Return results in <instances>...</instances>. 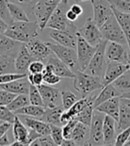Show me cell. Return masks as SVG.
I'll return each mask as SVG.
<instances>
[{
  "instance_id": "obj_55",
  "label": "cell",
  "mask_w": 130,
  "mask_h": 146,
  "mask_svg": "<svg viewBox=\"0 0 130 146\" xmlns=\"http://www.w3.org/2000/svg\"><path fill=\"white\" fill-rule=\"evenodd\" d=\"M66 15H67L68 20H69V21H75L78 19V14H76V13H75L73 11H72L70 8L67 11Z\"/></svg>"
},
{
  "instance_id": "obj_58",
  "label": "cell",
  "mask_w": 130,
  "mask_h": 146,
  "mask_svg": "<svg viewBox=\"0 0 130 146\" xmlns=\"http://www.w3.org/2000/svg\"><path fill=\"white\" fill-rule=\"evenodd\" d=\"M121 98V97H120ZM121 101L124 102V103L130 108V99H127V98H121Z\"/></svg>"
},
{
  "instance_id": "obj_17",
  "label": "cell",
  "mask_w": 130,
  "mask_h": 146,
  "mask_svg": "<svg viewBox=\"0 0 130 146\" xmlns=\"http://www.w3.org/2000/svg\"><path fill=\"white\" fill-rule=\"evenodd\" d=\"M96 96H93V94H91V96L82 97L80 100L77 101L76 103L71 106V108H70L69 110H65L62 115V119H61L62 123L64 125V124H66L70 120L74 119L75 117L85 107L95 103Z\"/></svg>"
},
{
  "instance_id": "obj_36",
  "label": "cell",
  "mask_w": 130,
  "mask_h": 146,
  "mask_svg": "<svg viewBox=\"0 0 130 146\" xmlns=\"http://www.w3.org/2000/svg\"><path fill=\"white\" fill-rule=\"evenodd\" d=\"M29 104H31L29 94H18L12 103L7 105V107L14 112L15 111H17V110L23 108V107H25Z\"/></svg>"
},
{
  "instance_id": "obj_13",
  "label": "cell",
  "mask_w": 130,
  "mask_h": 146,
  "mask_svg": "<svg viewBox=\"0 0 130 146\" xmlns=\"http://www.w3.org/2000/svg\"><path fill=\"white\" fill-rule=\"evenodd\" d=\"M105 54L107 62L115 61L123 63H130V54L127 53L125 46L122 44L108 41Z\"/></svg>"
},
{
  "instance_id": "obj_4",
  "label": "cell",
  "mask_w": 130,
  "mask_h": 146,
  "mask_svg": "<svg viewBox=\"0 0 130 146\" xmlns=\"http://www.w3.org/2000/svg\"><path fill=\"white\" fill-rule=\"evenodd\" d=\"M52 52L62 60L74 73L79 70V64L78 60V53L76 48L62 46L57 43L47 42Z\"/></svg>"
},
{
  "instance_id": "obj_3",
  "label": "cell",
  "mask_w": 130,
  "mask_h": 146,
  "mask_svg": "<svg viewBox=\"0 0 130 146\" xmlns=\"http://www.w3.org/2000/svg\"><path fill=\"white\" fill-rule=\"evenodd\" d=\"M108 44V40L103 39L97 46V49L96 54H94L92 60L90 61L88 67L85 70L86 73L91 75L97 76L102 78L104 75V72L107 66V59H106V46Z\"/></svg>"
},
{
  "instance_id": "obj_1",
  "label": "cell",
  "mask_w": 130,
  "mask_h": 146,
  "mask_svg": "<svg viewBox=\"0 0 130 146\" xmlns=\"http://www.w3.org/2000/svg\"><path fill=\"white\" fill-rule=\"evenodd\" d=\"M40 28L36 21H13L5 31V35L21 43H28L37 38Z\"/></svg>"
},
{
  "instance_id": "obj_26",
  "label": "cell",
  "mask_w": 130,
  "mask_h": 146,
  "mask_svg": "<svg viewBox=\"0 0 130 146\" xmlns=\"http://www.w3.org/2000/svg\"><path fill=\"white\" fill-rule=\"evenodd\" d=\"M89 134L90 127L78 121L72 133L71 139L76 143L77 145H86L89 139Z\"/></svg>"
},
{
  "instance_id": "obj_12",
  "label": "cell",
  "mask_w": 130,
  "mask_h": 146,
  "mask_svg": "<svg viewBox=\"0 0 130 146\" xmlns=\"http://www.w3.org/2000/svg\"><path fill=\"white\" fill-rule=\"evenodd\" d=\"M78 33L92 46H96L101 43V41L103 40L100 27H98L93 18H88L86 20L85 25L80 30H78Z\"/></svg>"
},
{
  "instance_id": "obj_42",
  "label": "cell",
  "mask_w": 130,
  "mask_h": 146,
  "mask_svg": "<svg viewBox=\"0 0 130 146\" xmlns=\"http://www.w3.org/2000/svg\"><path fill=\"white\" fill-rule=\"evenodd\" d=\"M16 118V114L5 105H0V120H4L13 124Z\"/></svg>"
},
{
  "instance_id": "obj_53",
  "label": "cell",
  "mask_w": 130,
  "mask_h": 146,
  "mask_svg": "<svg viewBox=\"0 0 130 146\" xmlns=\"http://www.w3.org/2000/svg\"><path fill=\"white\" fill-rule=\"evenodd\" d=\"M70 8L76 14H78V15H81V14L83 13V8L81 7V5H79L78 4H74L72 5Z\"/></svg>"
},
{
  "instance_id": "obj_59",
  "label": "cell",
  "mask_w": 130,
  "mask_h": 146,
  "mask_svg": "<svg viewBox=\"0 0 130 146\" xmlns=\"http://www.w3.org/2000/svg\"><path fill=\"white\" fill-rule=\"evenodd\" d=\"M85 1H88V0H76L77 3H79V2H85ZM91 1V0H90Z\"/></svg>"
},
{
  "instance_id": "obj_32",
  "label": "cell",
  "mask_w": 130,
  "mask_h": 146,
  "mask_svg": "<svg viewBox=\"0 0 130 146\" xmlns=\"http://www.w3.org/2000/svg\"><path fill=\"white\" fill-rule=\"evenodd\" d=\"M8 8L11 13V16L14 21H30L29 15L23 6H21L16 3L9 1Z\"/></svg>"
},
{
  "instance_id": "obj_39",
  "label": "cell",
  "mask_w": 130,
  "mask_h": 146,
  "mask_svg": "<svg viewBox=\"0 0 130 146\" xmlns=\"http://www.w3.org/2000/svg\"><path fill=\"white\" fill-rule=\"evenodd\" d=\"M9 0H0V17L1 20H4L7 24H12L13 20L11 16V13L8 8Z\"/></svg>"
},
{
  "instance_id": "obj_27",
  "label": "cell",
  "mask_w": 130,
  "mask_h": 146,
  "mask_svg": "<svg viewBox=\"0 0 130 146\" xmlns=\"http://www.w3.org/2000/svg\"><path fill=\"white\" fill-rule=\"evenodd\" d=\"M46 113L42 117V120L50 124V125L55 126H63L62 123V115L65 111L63 106H56L54 108H46Z\"/></svg>"
},
{
  "instance_id": "obj_8",
  "label": "cell",
  "mask_w": 130,
  "mask_h": 146,
  "mask_svg": "<svg viewBox=\"0 0 130 146\" xmlns=\"http://www.w3.org/2000/svg\"><path fill=\"white\" fill-rule=\"evenodd\" d=\"M78 30L73 24V23L65 31L50 29V31H48L49 36L54 41H55V43L60 44V45L62 46L73 47L76 49L78 45Z\"/></svg>"
},
{
  "instance_id": "obj_15",
  "label": "cell",
  "mask_w": 130,
  "mask_h": 146,
  "mask_svg": "<svg viewBox=\"0 0 130 146\" xmlns=\"http://www.w3.org/2000/svg\"><path fill=\"white\" fill-rule=\"evenodd\" d=\"M42 96L44 106L46 108H54L59 105L62 100V92L47 84H42L38 86Z\"/></svg>"
},
{
  "instance_id": "obj_24",
  "label": "cell",
  "mask_w": 130,
  "mask_h": 146,
  "mask_svg": "<svg viewBox=\"0 0 130 146\" xmlns=\"http://www.w3.org/2000/svg\"><path fill=\"white\" fill-rule=\"evenodd\" d=\"M23 44V43L11 38L5 34H1L0 35V54H7L16 57L18 54L13 53V51L19 53Z\"/></svg>"
},
{
  "instance_id": "obj_25",
  "label": "cell",
  "mask_w": 130,
  "mask_h": 146,
  "mask_svg": "<svg viewBox=\"0 0 130 146\" xmlns=\"http://www.w3.org/2000/svg\"><path fill=\"white\" fill-rule=\"evenodd\" d=\"M116 124L117 121L112 117L105 115L103 121V137L104 144L103 145H115L116 142Z\"/></svg>"
},
{
  "instance_id": "obj_51",
  "label": "cell",
  "mask_w": 130,
  "mask_h": 146,
  "mask_svg": "<svg viewBox=\"0 0 130 146\" xmlns=\"http://www.w3.org/2000/svg\"><path fill=\"white\" fill-rule=\"evenodd\" d=\"M28 79L31 85L38 86L44 83V75L43 73H30L28 75Z\"/></svg>"
},
{
  "instance_id": "obj_6",
  "label": "cell",
  "mask_w": 130,
  "mask_h": 146,
  "mask_svg": "<svg viewBox=\"0 0 130 146\" xmlns=\"http://www.w3.org/2000/svg\"><path fill=\"white\" fill-rule=\"evenodd\" d=\"M100 30L103 34V39H106L108 41L117 42L122 44L124 46L127 45V40L126 38V36L123 31H122L117 18L115 17L114 13L100 28Z\"/></svg>"
},
{
  "instance_id": "obj_54",
  "label": "cell",
  "mask_w": 130,
  "mask_h": 146,
  "mask_svg": "<svg viewBox=\"0 0 130 146\" xmlns=\"http://www.w3.org/2000/svg\"><path fill=\"white\" fill-rule=\"evenodd\" d=\"M11 142L8 139V135H7V133L0 136V145L1 146H5V145H11Z\"/></svg>"
},
{
  "instance_id": "obj_5",
  "label": "cell",
  "mask_w": 130,
  "mask_h": 146,
  "mask_svg": "<svg viewBox=\"0 0 130 146\" xmlns=\"http://www.w3.org/2000/svg\"><path fill=\"white\" fill-rule=\"evenodd\" d=\"M62 0H39L33 8V14L39 25L40 31L46 28L48 21Z\"/></svg>"
},
{
  "instance_id": "obj_48",
  "label": "cell",
  "mask_w": 130,
  "mask_h": 146,
  "mask_svg": "<svg viewBox=\"0 0 130 146\" xmlns=\"http://www.w3.org/2000/svg\"><path fill=\"white\" fill-rule=\"evenodd\" d=\"M9 1L20 5L21 6L23 7L25 11L27 10V11H29V13H33L34 6L37 5V3L39 1V0H9Z\"/></svg>"
},
{
  "instance_id": "obj_11",
  "label": "cell",
  "mask_w": 130,
  "mask_h": 146,
  "mask_svg": "<svg viewBox=\"0 0 130 146\" xmlns=\"http://www.w3.org/2000/svg\"><path fill=\"white\" fill-rule=\"evenodd\" d=\"M91 4L94 10L93 19L101 28L113 14L112 6L108 0H91Z\"/></svg>"
},
{
  "instance_id": "obj_37",
  "label": "cell",
  "mask_w": 130,
  "mask_h": 146,
  "mask_svg": "<svg viewBox=\"0 0 130 146\" xmlns=\"http://www.w3.org/2000/svg\"><path fill=\"white\" fill-rule=\"evenodd\" d=\"M29 97H30L31 104L38 105V106H44V102H43L42 96H41L38 86H33V85L31 86L30 93H29Z\"/></svg>"
},
{
  "instance_id": "obj_35",
  "label": "cell",
  "mask_w": 130,
  "mask_h": 146,
  "mask_svg": "<svg viewBox=\"0 0 130 146\" xmlns=\"http://www.w3.org/2000/svg\"><path fill=\"white\" fill-rule=\"evenodd\" d=\"M94 111H95V105H94V104H91L86 107H85L82 111L75 117L74 119L90 127L92 123V119H93Z\"/></svg>"
},
{
  "instance_id": "obj_23",
  "label": "cell",
  "mask_w": 130,
  "mask_h": 146,
  "mask_svg": "<svg viewBox=\"0 0 130 146\" xmlns=\"http://www.w3.org/2000/svg\"><path fill=\"white\" fill-rule=\"evenodd\" d=\"M31 82L29 81L28 77L21 78L19 80H15L13 82H8V83H0V88L9 91L12 93H14L16 94H29L31 89Z\"/></svg>"
},
{
  "instance_id": "obj_30",
  "label": "cell",
  "mask_w": 130,
  "mask_h": 146,
  "mask_svg": "<svg viewBox=\"0 0 130 146\" xmlns=\"http://www.w3.org/2000/svg\"><path fill=\"white\" fill-rule=\"evenodd\" d=\"M46 107L44 106H38L33 104H29L25 107H23L17 111H14L16 115H25L31 117V118H36L41 119L42 117L46 113Z\"/></svg>"
},
{
  "instance_id": "obj_44",
  "label": "cell",
  "mask_w": 130,
  "mask_h": 146,
  "mask_svg": "<svg viewBox=\"0 0 130 146\" xmlns=\"http://www.w3.org/2000/svg\"><path fill=\"white\" fill-rule=\"evenodd\" d=\"M28 75L25 73H18V72H13V73H6V74L0 75V83H8L13 82L15 80H19L21 78H27Z\"/></svg>"
},
{
  "instance_id": "obj_52",
  "label": "cell",
  "mask_w": 130,
  "mask_h": 146,
  "mask_svg": "<svg viewBox=\"0 0 130 146\" xmlns=\"http://www.w3.org/2000/svg\"><path fill=\"white\" fill-rule=\"evenodd\" d=\"M12 125H13V124H12L10 122L4 121V120L0 121V136L8 132V130L11 128Z\"/></svg>"
},
{
  "instance_id": "obj_29",
  "label": "cell",
  "mask_w": 130,
  "mask_h": 146,
  "mask_svg": "<svg viewBox=\"0 0 130 146\" xmlns=\"http://www.w3.org/2000/svg\"><path fill=\"white\" fill-rule=\"evenodd\" d=\"M112 10H113V13L115 17L117 18L122 31H123L126 36V38L127 40V46H128L129 52H130V13L120 12L114 8H112Z\"/></svg>"
},
{
  "instance_id": "obj_60",
  "label": "cell",
  "mask_w": 130,
  "mask_h": 146,
  "mask_svg": "<svg viewBox=\"0 0 130 146\" xmlns=\"http://www.w3.org/2000/svg\"><path fill=\"white\" fill-rule=\"evenodd\" d=\"M125 145H127V146L130 145V139H129V140H128V141H127V142L126 143V144H125Z\"/></svg>"
},
{
  "instance_id": "obj_16",
  "label": "cell",
  "mask_w": 130,
  "mask_h": 146,
  "mask_svg": "<svg viewBox=\"0 0 130 146\" xmlns=\"http://www.w3.org/2000/svg\"><path fill=\"white\" fill-rule=\"evenodd\" d=\"M25 45L29 52L34 57L35 60L43 61L48 58L51 54H53L47 42H43L37 38L31 39L30 42L25 43Z\"/></svg>"
},
{
  "instance_id": "obj_19",
  "label": "cell",
  "mask_w": 130,
  "mask_h": 146,
  "mask_svg": "<svg viewBox=\"0 0 130 146\" xmlns=\"http://www.w3.org/2000/svg\"><path fill=\"white\" fill-rule=\"evenodd\" d=\"M46 68L52 70L55 74L60 76L61 78H73L75 73L72 71L66 64L62 60H60L54 53L49 55L47 58V62L46 64Z\"/></svg>"
},
{
  "instance_id": "obj_40",
  "label": "cell",
  "mask_w": 130,
  "mask_h": 146,
  "mask_svg": "<svg viewBox=\"0 0 130 146\" xmlns=\"http://www.w3.org/2000/svg\"><path fill=\"white\" fill-rule=\"evenodd\" d=\"M112 8L126 13H130V0H108Z\"/></svg>"
},
{
  "instance_id": "obj_9",
  "label": "cell",
  "mask_w": 130,
  "mask_h": 146,
  "mask_svg": "<svg viewBox=\"0 0 130 146\" xmlns=\"http://www.w3.org/2000/svg\"><path fill=\"white\" fill-rule=\"evenodd\" d=\"M105 114L95 109L93 114V119L90 126L89 139L86 145H103V121Z\"/></svg>"
},
{
  "instance_id": "obj_45",
  "label": "cell",
  "mask_w": 130,
  "mask_h": 146,
  "mask_svg": "<svg viewBox=\"0 0 130 146\" xmlns=\"http://www.w3.org/2000/svg\"><path fill=\"white\" fill-rule=\"evenodd\" d=\"M54 146L56 145L54 141L53 140V138L51 135H41L38 138H37L35 141L32 142L31 146Z\"/></svg>"
},
{
  "instance_id": "obj_14",
  "label": "cell",
  "mask_w": 130,
  "mask_h": 146,
  "mask_svg": "<svg viewBox=\"0 0 130 146\" xmlns=\"http://www.w3.org/2000/svg\"><path fill=\"white\" fill-rule=\"evenodd\" d=\"M130 70V63H123L119 62L111 61L107 62V66L103 77V86L109 85L116 80L121 75Z\"/></svg>"
},
{
  "instance_id": "obj_61",
  "label": "cell",
  "mask_w": 130,
  "mask_h": 146,
  "mask_svg": "<svg viewBox=\"0 0 130 146\" xmlns=\"http://www.w3.org/2000/svg\"><path fill=\"white\" fill-rule=\"evenodd\" d=\"M129 139H130V138H129Z\"/></svg>"
},
{
  "instance_id": "obj_56",
  "label": "cell",
  "mask_w": 130,
  "mask_h": 146,
  "mask_svg": "<svg viewBox=\"0 0 130 146\" xmlns=\"http://www.w3.org/2000/svg\"><path fill=\"white\" fill-rule=\"evenodd\" d=\"M8 27H9V24H7L4 20L0 21V33L4 34L5 31L8 29Z\"/></svg>"
},
{
  "instance_id": "obj_38",
  "label": "cell",
  "mask_w": 130,
  "mask_h": 146,
  "mask_svg": "<svg viewBox=\"0 0 130 146\" xmlns=\"http://www.w3.org/2000/svg\"><path fill=\"white\" fill-rule=\"evenodd\" d=\"M78 101L77 96L70 91L68 90H63L62 91V103L64 110H69L71 108L76 102Z\"/></svg>"
},
{
  "instance_id": "obj_47",
  "label": "cell",
  "mask_w": 130,
  "mask_h": 146,
  "mask_svg": "<svg viewBox=\"0 0 130 146\" xmlns=\"http://www.w3.org/2000/svg\"><path fill=\"white\" fill-rule=\"evenodd\" d=\"M77 122L78 121L76 119H72L63 125L62 132H63L64 139H71L72 133H73V130H74V127L76 126Z\"/></svg>"
},
{
  "instance_id": "obj_34",
  "label": "cell",
  "mask_w": 130,
  "mask_h": 146,
  "mask_svg": "<svg viewBox=\"0 0 130 146\" xmlns=\"http://www.w3.org/2000/svg\"><path fill=\"white\" fill-rule=\"evenodd\" d=\"M112 84L121 93V94L130 92V70L126 71L116 80H114Z\"/></svg>"
},
{
  "instance_id": "obj_7",
  "label": "cell",
  "mask_w": 130,
  "mask_h": 146,
  "mask_svg": "<svg viewBox=\"0 0 130 146\" xmlns=\"http://www.w3.org/2000/svg\"><path fill=\"white\" fill-rule=\"evenodd\" d=\"M68 0H62L60 4L57 5L53 14L50 17L46 28L54 29V30L65 31L70 26L73 21H70L67 18V11L69 10Z\"/></svg>"
},
{
  "instance_id": "obj_43",
  "label": "cell",
  "mask_w": 130,
  "mask_h": 146,
  "mask_svg": "<svg viewBox=\"0 0 130 146\" xmlns=\"http://www.w3.org/2000/svg\"><path fill=\"white\" fill-rule=\"evenodd\" d=\"M50 126H51V133H50V135H51L55 144L62 145L64 140L62 126H55V125H50Z\"/></svg>"
},
{
  "instance_id": "obj_2",
  "label": "cell",
  "mask_w": 130,
  "mask_h": 146,
  "mask_svg": "<svg viewBox=\"0 0 130 146\" xmlns=\"http://www.w3.org/2000/svg\"><path fill=\"white\" fill-rule=\"evenodd\" d=\"M73 86L82 97H86L91 93L102 89L104 86L103 84L102 78L78 70L75 72V76L73 78Z\"/></svg>"
},
{
  "instance_id": "obj_22",
  "label": "cell",
  "mask_w": 130,
  "mask_h": 146,
  "mask_svg": "<svg viewBox=\"0 0 130 146\" xmlns=\"http://www.w3.org/2000/svg\"><path fill=\"white\" fill-rule=\"evenodd\" d=\"M21 116H23L21 120L27 126V127H29L30 129L36 131V132L41 135H47L51 133V126H50V124L39 119L31 118V117L25 116V115H21Z\"/></svg>"
},
{
  "instance_id": "obj_41",
  "label": "cell",
  "mask_w": 130,
  "mask_h": 146,
  "mask_svg": "<svg viewBox=\"0 0 130 146\" xmlns=\"http://www.w3.org/2000/svg\"><path fill=\"white\" fill-rule=\"evenodd\" d=\"M43 75H44V83L50 85V86H54L60 83L61 81V77L55 74L54 72L52 70H50L48 69H45V70L43 71Z\"/></svg>"
},
{
  "instance_id": "obj_21",
  "label": "cell",
  "mask_w": 130,
  "mask_h": 146,
  "mask_svg": "<svg viewBox=\"0 0 130 146\" xmlns=\"http://www.w3.org/2000/svg\"><path fill=\"white\" fill-rule=\"evenodd\" d=\"M120 103H121L120 96H116L104 102L102 104H100L96 108V110H97V111L101 112H103L105 115H109L112 117L118 122L119 118Z\"/></svg>"
},
{
  "instance_id": "obj_57",
  "label": "cell",
  "mask_w": 130,
  "mask_h": 146,
  "mask_svg": "<svg viewBox=\"0 0 130 146\" xmlns=\"http://www.w3.org/2000/svg\"><path fill=\"white\" fill-rule=\"evenodd\" d=\"M120 97H121V98H127V99H130V92L122 94L121 96H120Z\"/></svg>"
},
{
  "instance_id": "obj_46",
  "label": "cell",
  "mask_w": 130,
  "mask_h": 146,
  "mask_svg": "<svg viewBox=\"0 0 130 146\" xmlns=\"http://www.w3.org/2000/svg\"><path fill=\"white\" fill-rule=\"evenodd\" d=\"M17 96L18 94L14 93L1 89V91H0V105L7 106L12 103Z\"/></svg>"
},
{
  "instance_id": "obj_28",
  "label": "cell",
  "mask_w": 130,
  "mask_h": 146,
  "mask_svg": "<svg viewBox=\"0 0 130 146\" xmlns=\"http://www.w3.org/2000/svg\"><path fill=\"white\" fill-rule=\"evenodd\" d=\"M121 93L113 86L112 83L104 86L101 92L97 94V96L95 100V103H94V105H95V109L99 106L100 104H102L104 102L110 100L113 97L116 96H120Z\"/></svg>"
},
{
  "instance_id": "obj_33",
  "label": "cell",
  "mask_w": 130,
  "mask_h": 146,
  "mask_svg": "<svg viewBox=\"0 0 130 146\" xmlns=\"http://www.w3.org/2000/svg\"><path fill=\"white\" fill-rule=\"evenodd\" d=\"M0 70L1 74L16 72L15 57L7 54H0Z\"/></svg>"
},
{
  "instance_id": "obj_10",
  "label": "cell",
  "mask_w": 130,
  "mask_h": 146,
  "mask_svg": "<svg viewBox=\"0 0 130 146\" xmlns=\"http://www.w3.org/2000/svg\"><path fill=\"white\" fill-rule=\"evenodd\" d=\"M97 46H92L86 41L80 34H78V45H77V53L78 60L79 64V70L85 71L88 67V64L94 54H96Z\"/></svg>"
},
{
  "instance_id": "obj_20",
  "label": "cell",
  "mask_w": 130,
  "mask_h": 146,
  "mask_svg": "<svg viewBox=\"0 0 130 146\" xmlns=\"http://www.w3.org/2000/svg\"><path fill=\"white\" fill-rule=\"evenodd\" d=\"M35 61L34 57L29 52V50L26 47L25 43L23 44L21 46L18 54L15 57V66H16V72L18 73H25L29 71V67L31 63Z\"/></svg>"
},
{
  "instance_id": "obj_18",
  "label": "cell",
  "mask_w": 130,
  "mask_h": 146,
  "mask_svg": "<svg viewBox=\"0 0 130 146\" xmlns=\"http://www.w3.org/2000/svg\"><path fill=\"white\" fill-rule=\"evenodd\" d=\"M29 135H30V129L19 118V116L16 115L13 126V135L14 142L12 143L10 146L29 145Z\"/></svg>"
},
{
  "instance_id": "obj_31",
  "label": "cell",
  "mask_w": 130,
  "mask_h": 146,
  "mask_svg": "<svg viewBox=\"0 0 130 146\" xmlns=\"http://www.w3.org/2000/svg\"><path fill=\"white\" fill-rule=\"evenodd\" d=\"M128 127H130V108L121 101L119 118L117 122V132L119 133Z\"/></svg>"
},
{
  "instance_id": "obj_49",
  "label": "cell",
  "mask_w": 130,
  "mask_h": 146,
  "mask_svg": "<svg viewBox=\"0 0 130 146\" xmlns=\"http://www.w3.org/2000/svg\"><path fill=\"white\" fill-rule=\"evenodd\" d=\"M129 138H130V127L122 130L121 132L119 133L116 138V142H115V145L117 146L125 145L126 143L129 140Z\"/></svg>"
},
{
  "instance_id": "obj_50",
  "label": "cell",
  "mask_w": 130,
  "mask_h": 146,
  "mask_svg": "<svg viewBox=\"0 0 130 146\" xmlns=\"http://www.w3.org/2000/svg\"><path fill=\"white\" fill-rule=\"evenodd\" d=\"M46 69V64H44L42 61L35 60L33 61L30 67H29V72L30 73H43Z\"/></svg>"
}]
</instances>
